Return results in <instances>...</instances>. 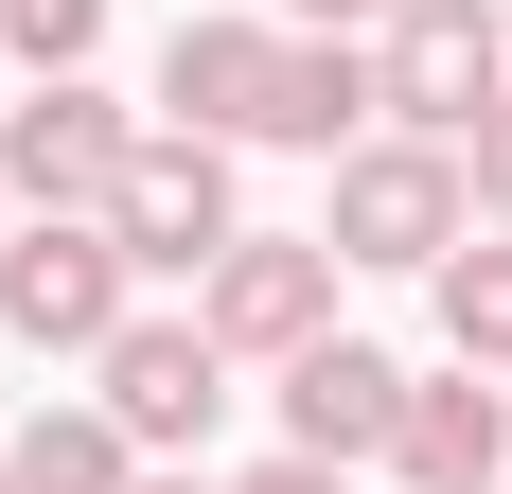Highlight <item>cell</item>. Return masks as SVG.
<instances>
[{
  "label": "cell",
  "mask_w": 512,
  "mask_h": 494,
  "mask_svg": "<svg viewBox=\"0 0 512 494\" xmlns=\"http://www.w3.org/2000/svg\"><path fill=\"white\" fill-rule=\"evenodd\" d=\"M124 318H142V265H124L106 212H18L0 230V336L18 353H106Z\"/></svg>",
  "instance_id": "6da1fadb"
},
{
  "label": "cell",
  "mask_w": 512,
  "mask_h": 494,
  "mask_svg": "<svg viewBox=\"0 0 512 494\" xmlns=\"http://www.w3.org/2000/svg\"><path fill=\"white\" fill-rule=\"evenodd\" d=\"M336 283H354V265H336L318 230H230V247L195 265V318H212L230 371H283V353L336 336Z\"/></svg>",
  "instance_id": "7a4b0ae2"
},
{
  "label": "cell",
  "mask_w": 512,
  "mask_h": 494,
  "mask_svg": "<svg viewBox=\"0 0 512 494\" xmlns=\"http://www.w3.org/2000/svg\"><path fill=\"white\" fill-rule=\"evenodd\" d=\"M460 230H477L460 142H407V124H371V142L336 159V212H318V247H336V265H442Z\"/></svg>",
  "instance_id": "3957f363"
},
{
  "label": "cell",
  "mask_w": 512,
  "mask_h": 494,
  "mask_svg": "<svg viewBox=\"0 0 512 494\" xmlns=\"http://www.w3.org/2000/svg\"><path fill=\"white\" fill-rule=\"evenodd\" d=\"M371 89H389L407 142H477V106L512 89V18L495 0H407V18L371 36Z\"/></svg>",
  "instance_id": "277c9868"
},
{
  "label": "cell",
  "mask_w": 512,
  "mask_h": 494,
  "mask_svg": "<svg viewBox=\"0 0 512 494\" xmlns=\"http://www.w3.org/2000/svg\"><path fill=\"white\" fill-rule=\"evenodd\" d=\"M106 230H124V265H142V283H195L212 247L248 230V212H230V142L142 124V142H124V177H106Z\"/></svg>",
  "instance_id": "5b68a950"
},
{
  "label": "cell",
  "mask_w": 512,
  "mask_h": 494,
  "mask_svg": "<svg viewBox=\"0 0 512 494\" xmlns=\"http://www.w3.org/2000/svg\"><path fill=\"white\" fill-rule=\"evenodd\" d=\"M89 406H106L142 459H195L212 424H230V353H212V318H124V336L89 353Z\"/></svg>",
  "instance_id": "8992f818"
},
{
  "label": "cell",
  "mask_w": 512,
  "mask_h": 494,
  "mask_svg": "<svg viewBox=\"0 0 512 494\" xmlns=\"http://www.w3.org/2000/svg\"><path fill=\"white\" fill-rule=\"evenodd\" d=\"M124 142H142V124H124L89 71H36V106H0V195L18 212H106Z\"/></svg>",
  "instance_id": "52a82bcc"
},
{
  "label": "cell",
  "mask_w": 512,
  "mask_h": 494,
  "mask_svg": "<svg viewBox=\"0 0 512 494\" xmlns=\"http://www.w3.org/2000/svg\"><path fill=\"white\" fill-rule=\"evenodd\" d=\"M283 459H389V424H407V353H371V336H318V353H283Z\"/></svg>",
  "instance_id": "ba28073f"
},
{
  "label": "cell",
  "mask_w": 512,
  "mask_h": 494,
  "mask_svg": "<svg viewBox=\"0 0 512 494\" xmlns=\"http://www.w3.org/2000/svg\"><path fill=\"white\" fill-rule=\"evenodd\" d=\"M389 477H407V494H495L512 477V371H407Z\"/></svg>",
  "instance_id": "9c48e42d"
},
{
  "label": "cell",
  "mask_w": 512,
  "mask_h": 494,
  "mask_svg": "<svg viewBox=\"0 0 512 494\" xmlns=\"http://www.w3.org/2000/svg\"><path fill=\"white\" fill-rule=\"evenodd\" d=\"M265 89H283V18H177V36H159V124L265 142Z\"/></svg>",
  "instance_id": "30bf717a"
},
{
  "label": "cell",
  "mask_w": 512,
  "mask_h": 494,
  "mask_svg": "<svg viewBox=\"0 0 512 494\" xmlns=\"http://www.w3.org/2000/svg\"><path fill=\"white\" fill-rule=\"evenodd\" d=\"M371 124H389V89H371V36H283V89H265V142H301V159H354Z\"/></svg>",
  "instance_id": "8fae6325"
},
{
  "label": "cell",
  "mask_w": 512,
  "mask_h": 494,
  "mask_svg": "<svg viewBox=\"0 0 512 494\" xmlns=\"http://www.w3.org/2000/svg\"><path fill=\"white\" fill-rule=\"evenodd\" d=\"M0 459H18V494H142V442H124L89 389H71V406H36Z\"/></svg>",
  "instance_id": "7c38bea8"
},
{
  "label": "cell",
  "mask_w": 512,
  "mask_h": 494,
  "mask_svg": "<svg viewBox=\"0 0 512 494\" xmlns=\"http://www.w3.org/2000/svg\"><path fill=\"white\" fill-rule=\"evenodd\" d=\"M424 283H442V353L460 371H512V230H460Z\"/></svg>",
  "instance_id": "4fadbf2b"
},
{
  "label": "cell",
  "mask_w": 512,
  "mask_h": 494,
  "mask_svg": "<svg viewBox=\"0 0 512 494\" xmlns=\"http://www.w3.org/2000/svg\"><path fill=\"white\" fill-rule=\"evenodd\" d=\"M106 53V0H0V71H89Z\"/></svg>",
  "instance_id": "5bb4252c"
},
{
  "label": "cell",
  "mask_w": 512,
  "mask_h": 494,
  "mask_svg": "<svg viewBox=\"0 0 512 494\" xmlns=\"http://www.w3.org/2000/svg\"><path fill=\"white\" fill-rule=\"evenodd\" d=\"M460 195H477V230H512V89L477 106V142H460Z\"/></svg>",
  "instance_id": "9a60e30c"
},
{
  "label": "cell",
  "mask_w": 512,
  "mask_h": 494,
  "mask_svg": "<svg viewBox=\"0 0 512 494\" xmlns=\"http://www.w3.org/2000/svg\"><path fill=\"white\" fill-rule=\"evenodd\" d=\"M265 18H283V36H389L407 0H265Z\"/></svg>",
  "instance_id": "2e32d148"
},
{
  "label": "cell",
  "mask_w": 512,
  "mask_h": 494,
  "mask_svg": "<svg viewBox=\"0 0 512 494\" xmlns=\"http://www.w3.org/2000/svg\"><path fill=\"white\" fill-rule=\"evenodd\" d=\"M230 494H354V477H336V459H248Z\"/></svg>",
  "instance_id": "e0dca14e"
},
{
  "label": "cell",
  "mask_w": 512,
  "mask_h": 494,
  "mask_svg": "<svg viewBox=\"0 0 512 494\" xmlns=\"http://www.w3.org/2000/svg\"><path fill=\"white\" fill-rule=\"evenodd\" d=\"M142 494H230V477H159V459H142Z\"/></svg>",
  "instance_id": "ac0fdd59"
},
{
  "label": "cell",
  "mask_w": 512,
  "mask_h": 494,
  "mask_svg": "<svg viewBox=\"0 0 512 494\" xmlns=\"http://www.w3.org/2000/svg\"><path fill=\"white\" fill-rule=\"evenodd\" d=\"M0 230H18V195H0Z\"/></svg>",
  "instance_id": "d6986e66"
},
{
  "label": "cell",
  "mask_w": 512,
  "mask_h": 494,
  "mask_svg": "<svg viewBox=\"0 0 512 494\" xmlns=\"http://www.w3.org/2000/svg\"><path fill=\"white\" fill-rule=\"evenodd\" d=\"M0 494H18V459H0Z\"/></svg>",
  "instance_id": "ffe728a7"
},
{
  "label": "cell",
  "mask_w": 512,
  "mask_h": 494,
  "mask_svg": "<svg viewBox=\"0 0 512 494\" xmlns=\"http://www.w3.org/2000/svg\"><path fill=\"white\" fill-rule=\"evenodd\" d=\"M495 18H512V0H495Z\"/></svg>",
  "instance_id": "44dd1931"
},
{
  "label": "cell",
  "mask_w": 512,
  "mask_h": 494,
  "mask_svg": "<svg viewBox=\"0 0 512 494\" xmlns=\"http://www.w3.org/2000/svg\"><path fill=\"white\" fill-rule=\"evenodd\" d=\"M495 494H512V477H495Z\"/></svg>",
  "instance_id": "7402d4cb"
}]
</instances>
